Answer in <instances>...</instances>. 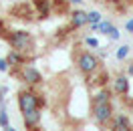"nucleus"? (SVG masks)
I'll list each match as a JSON object with an SVG mask.
<instances>
[{
	"instance_id": "nucleus-1",
	"label": "nucleus",
	"mask_w": 133,
	"mask_h": 131,
	"mask_svg": "<svg viewBox=\"0 0 133 131\" xmlns=\"http://www.w3.org/2000/svg\"><path fill=\"white\" fill-rule=\"evenodd\" d=\"M6 38H8L10 47L14 50L28 53V50L32 49V36H30V32H26V30H14V32H10Z\"/></svg>"
},
{
	"instance_id": "nucleus-2",
	"label": "nucleus",
	"mask_w": 133,
	"mask_h": 131,
	"mask_svg": "<svg viewBox=\"0 0 133 131\" xmlns=\"http://www.w3.org/2000/svg\"><path fill=\"white\" fill-rule=\"evenodd\" d=\"M41 105V99L38 95L30 89H24L18 93V107H20V111L26 113V111H30V109H36V107Z\"/></svg>"
},
{
	"instance_id": "nucleus-3",
	"label": "nucleus",
	"mask_w": 133,
	"mask_h": 131,
	"mask_svg": "<svg viewBox=\"0 0 133 131\" xmlns=\"http://www.w3.org/2000/svg\"><path fill=\"white\" fill-rule=\"evenodd\" d=\"M77 65H79V71H81V73L91 75V73H95V71L99 69V58L95 57L93 53H81Z\"/></svg>"
},
{
	"instance_id": "nucleus-4",
	"label": "nucleus",
	"mask_w": 133,
	"mask_h": 131,
	"mask_svg": "<svg viewBox=\"0 0 133 131\" xmlns=\"http://www.w3.org/2000/svg\"><path fill=\"white\" fill-rule=\"evenodd\" d=\"M113 105H111V101L109 103H101V105H93V119L99 123V125H105L107 121L113 119Z\"/></svg>"
},
{
	"instance_id": "nucleus-5",
	"label": "nucleus",
	"mask_w": 133,
	"mask_h": 131,
	"mask_svg": "<svg viewBox=\"0 0 133 131\" xmlns=\"http://www.w3.org/2000/svg\"><path fill=\"white\" fill-rule=\"evenodd\" d=\"M20 77H22V81H26L28 85H38V83L42 81L41 73H38L36 69H32V67H22V73H20Z\"/></svg>"
},
{
	"instance_id": "nucleus-6",
	"label": "nucleus",
	"mask_w": 133,
	"mask_h": 131,
	"mask_svg": "<svg viewBox=\"0 0 133 131\" xmlns=\"http://www.w3.org/2000/svg\"><path fill=\"white\" fill-rule=\"evenodd\" d=\"M89 24V12L85 10H75L73 16H71V26L73 28H81V26Z\"/></svg>"
},
{
	"instance_id": "nucleus-7",
	"label": "nucleus",
	"mask_w": 133,
	"mask_h": 131,
	"mask_svg": "<svg viewBox=\"0 0 133 131\" xmlns=\"http://www.w3.org/2000/svg\"><path fill=\"white\" fill-rule=\"evenodd\" d=\"M22 117H24V125L26 127H36L38 123H41V109L36 107V109H30V111H26V113H22Z\"/></svg>"
},
{
	"instance_id": "nucleus-8",
	"label": "nucleus",
	"mask_w": 133,
	"mask_h": 131,
	"mask_svg": "<svg viewBox=\"0 0 133 131\" xmlns=\"http://www.w3.org/2000/svg\"><path fill=\"white\" fill-rule=\"evenodd\" d=\"M113 93H117V95H127L129 93V81H127L125 75H119L113 81Z\"/></svg>"
},
{
	"instance_id": "nucleus-9",
	"label": "nucleus",
	"mask_w": 133,
	"mask_h": 131,
	"mask_svg": "<svg viewBox=\"0 0 133 131\" xmlns=\"http://www.w3.org/2000/svg\"><path fill=\"white\" fill-rule=\"evenodd\" d=\"M111 99V89H103L93 97V105H101V103H109Z\"/></svg>"
},
{
	"instance_id": "nucleus-10",
	"label": "nucleus",
	"mask_w": 133,
	"mask_h": 131,
	"mask_svg": "<svg viewBox=\"0 0 133 131\" xmlns=\"http://www.w3.org/2000/svg\"><path fill=\"white\" fill-rule=\"evenodd\" d=\"M6 61H8L10 65H22V63H24V57H22V53H20V50H14V49H12V53H8Z\"/></svg>"
},
{
	"instance_id": "nucleus-11",
	"label": "nucleus",
	"mask_w": 133,
	"mask_h": 131,
	"mask_svg": "<svg viewBox=\"0 0 133 131\" xmlns=\"http://www.w3.org/2000/svg\"><path fill=\"white\" fill-rule=\"evenodd\" d=\"M111 131H133V127L131 125H123V123H113Z\"/></svg>"
},
{
	"instance_id": "nucleus-12",
	"label": "nucleus",
	"mask_w": 133,
	"mask_h": 131,
	"mask_svg": "<svg viewBox=\"0 0 133 131\" xmlns=\"http://www.w3.org/2000/svg\"><path fill=\"white\" fill-rule=\"evenodd\" d=\"M127 55H129V47H127V44H125V47H119V50H117V58L123 61Z\"/></svg>"
},
{
	"instance_id": "nucleus-13",
	"label": "nucleus",
	"mask_w": 133,
	"mask_h": 131,
	"mask_svg": "<svg viewBox=\"0 0 133 131\" xmlns=\"http://www.w3.org/2000/svg\"><path fill=\"white\" fill-rule=\"evenodd\" d=\"M89 22H91V24L101 22V14H99V12H89Z\"/></svg>"
},
{
	"instance_id": "nucleus-14",
	"label": "nucleus",
	"mask_w": 133,
	"mask_h": 131,
	"mask_svg": "<svg viewBox=\"0 0 133 131\" xmlns=\"http://www.w3.org/2000/svg\"><path fill=\"white\" fill-rule=\"evenodd\" d=\"M115 123H123V125H131V123H129V117H127V115H117Z\"/></svg>"
},
{
	"instance_id": "nucleus-15",
	"label": "nucleus",
	"mask_w": 133,
	"mask_h": 131,
	"mask_svg": "<svg viewBox=\"0 0 133 131\" xmlns=\"http://www.w3.org/2000/svg\"><path fill=\"white\" fill-rule=\"evenodd\" d=\"M107 36H111V38H113V41H117V38H119V36H121V34H119V30H117V26H113V28H111V30H109V34Z\"/></svg>"
},
{
	"instance_id": "nucleus-16",
	"label": "nucleus",
	"mask_w": 133,
	"mask_h": 131,
	"mask_svg": "<svg viewBox=\"0 0 133 131\" xmlns=\"http://www.w3.org/2000/svg\"><path fill=\"white\" fill-rule=\"evenodd\" d=\"M87 44H89V47H93V49H97V47H99V41H97L95 36H89V38H87Z\"/></svg>"
},
{
	"instance_id": "nucleus-17",
	"label": "nucleus",
	"mask_w": 133,
	"mask_h": 131,
	"mask_svg": "<svg viewBox=\"0 0 133 131\" xmlns=\"http://www.w3.org/2000/svg\"><path fill=\"white\" fill-rule=\"evenodd\" d=\"M8 61H6V58H0V71H8Z\"/></svg>"
},
{
	"instance_id": "nucleus-18",
	"label": "nucleus",
	"mask_w": 133,
	"mask_h": 131,
	"mask_svg": "<svg viewBox=\"0 0 133 131\" xmlns=\"http://www.w3.org/2000/svg\"><path fill=\"white\" fill-rule=\"evenodd\" d=\"M0 125H2V127L8 125V117H6V113H0Z\"/></svg>"
},
{
	"instance_id": "nucleus-19",
	"label": "nucleus",
	"mask_w": 133,
	"mask_h": 131,
	"mask_svg": "<svg viewBox=\"0 0 133 131\" xmlns=\"http://www.w3.org/2000/svg\"><path fill=\"white\" fill-rule=\"evenodd\" d=\"M125 28H127V32H133V18L125 22Z\"/></svg>"
},
{
	"instance_id": "nucleus-20",
	"label": "nucleus",
	"mask_w": 133,
	"mask_h": 131,
	"mask_svg": "<svg viewBox=\"0 0 133 131\" xmlns=\"http://www.w3.org/2000/svg\"><path fill=\"white\" fill-rule=\"evenodd\" d=\"M127 75H133V63L129 65V69H127Z\"/></svg>"
},
{
	"instance_id": "nucleus-21",
	"label": "nucleus",
	"mask_w": 133,
	"mask_h": 131,
	"mask_svg": "<svg viewBox=\"0 0 133 131\" xmlns=\"http://www.w3.org/2000/svg\"><path fill=\"white\" fill-rule=\"evenodd\" d=\"M4 131H16V129H14V127H10V125H6V127H4Z\"/></svg>"
},
{
	"instance_id": "nucleus-22",
	"label": "nucleus",
	"mask_w": 133,
	"mask_h": 131,
	"mask_svg": "<svg viewBox=\"0 0 133 131\" xmlns=\"http://www.w3.org/2000/svg\"><path fill=\"white\" fill-rule=\"evenodd\" d=\"M28 131H41V129H36V127H26Z\"/></svg>"
},
{
	"instance_id": "nucleus-23",
	"label": "nucleus",
	"mask_w": 133,
	"mask_h": 131,
	"mask_svg": "<svg viewBox=\"0 0 133 131\" xmlns=\"http://www.w3.org/2000/svg\"><path fill=\"white\" fill-rule=\"evenodd\" d=\"M69 2H81V0H69Z\"/></svg>"
},
{
	"instance_id": "nucleus-24",
	"label": "nucleus",
	"mask_w": 133,
	"mask_h": 131,
	"mask_svg": "<svg viewBox=\"0 0 133 131\" xmlns=\"http://www.w3.org/2000/svg\"><path fill=\"white\" fill-rule=\"evenodd\" d=\"M111 2H121V0H111Z\"/></svg>"
},
{
	"instance_id": "nucleus-25",
	"label": "nucleus",
	"mask_w": 133,
	"mask_h": 131,
	"mask_svg": "<svg viewBox=\"0 0 133 131\" xmlns=\"http://www.w3.org/2000/svg\"><path fill=\"white\" fill-rule=\"evenodd\" d=\"M131 113H133V103H131Z\"/></svg>"
}]
</instances>
